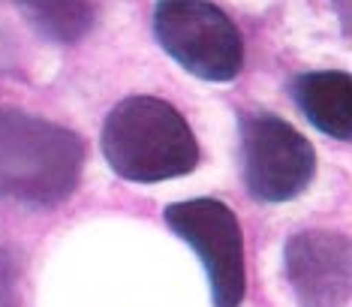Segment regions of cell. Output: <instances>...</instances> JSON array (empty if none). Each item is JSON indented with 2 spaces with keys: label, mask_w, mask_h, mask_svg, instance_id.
<instances>
[{
  "label": "cell",
  "mask_w": 352,
  "mask_h": 307,
  "mask_svg": "<svg viewBox=\"0 0 352 307\" xmlns=\"http://www.w3.org/2000/svg\"><path fill=\"white\" fill-rule=\"evenodd\" d=\"M10 307H12V304H10Z\"/></svg>",
  "instance_id": "obj_9"
},
{
  "label": "cell",
  "mask_w": 352,
  "mask_h": 307,
  "mask_svg": "<svg viewBox=\"0 0 352 307\" xmlns=\"http://www.w3.org/2000/svg\"><path fill=\"white\" fill-rule=\"evenodd\" d=\"M241 172L256 202H289L316 178V151L289 120L256 112L241 118Z\"/></svg>",
  "instance_id": "obj_4"
},
{
  "label": "cell",
  "mask_w": 352,
  "mask_h": 307,
  "mask_svg": "<svg viewBox=\"0 0 352 307\" xmlns=\"http://www.w3.org/2000/svg\"><path fill=\"white\" fill-rule=\"evenodd\" d=\"M102 154L118 175L135 184H160L199 166V142L190 124L157 96H126L109 112Z\"/></svg>",
  "instance_id": "obj_2"
},
{
  "label": "cell",
  "mask_w": 352,
  "mask_h": 307,
  "mask_svg": "<svg viewBox=\"0 0 352 307\" xmlns=\"http://www.w3.org/2000/svg\"><path fill=\"white\" fill-rule=\"evenodd\" d=\"M154 34L163 52L205 82H232L244 67V39L211 0H157Z\"/></svg>",
  "instance_id": "obj_3"
},
{
  "label": "cell",
  "mask_w": 352,
  "mask_h": 307,
  "mask_svg": "<svg viewBox=\"0 0 352 307\" xmlns=\"http://www.w3.org/2000/svg\"><path fill=\"white\" fill-rule=\"evenodd\" d=\"M166 226L196 250L211 284L214 307H241L247 293L244 235L235 211L220 199L172 202L163 211Z\"/></svg>",
  "instance_id": "obj_5"
},
{
  "label": "cell",
  "mask_w": 352,
  "mask_h": 307,
  "mask_svg": "<svg viewBox=\"0 0 352 307\" xmlns=\"http://www.w3.org/2000/svg\"><path fill=\"white\" fill-rule=\"evenodd\" d=\"M292 96L304 118L319 133L338 142L352 139V76L343 70L301 72L292 82Z\"/></svg>",
  "instance_id": "obj_7"
},
{
  "label": "cell",
  "mask_w": 352,
  "mask_h": 307,
  "mask_svg": "<svg viewBox=\"0 0 352 307\" xmlns=\"http://www.w3.org/2000/svg\"><path fill=\"white\" fill-rule=\"evenodd\" d=\"M39 36L58 45L78 43L94 28V6L87 0H15Z\"/></svg>",
  "instance_id": "obj_8"
},
{
  "label": "cell",
  "mask_w": 352,
  "mask_h": 307,
  "mask_svg": "<svg viewBox=\"0 0 352 307\" xmlns=\"http://www.w3.org/2000/svg\"><path fill=\"white\" fill-rule=\"evenodd\" d=\"M286 280L298 307H346L352 262L340 232H298L283 250Z\"/></svg>",
  "instance_id": "obj_6"
},
{
  "label": "cell",
  "mask_w": 352,
  "mask_h": 307,
  "mask_svg": "<svg viewBox=\"0 0 352 307\" xmlns=\"http://www.w3.org/2000/svg\"><path fill=\"white\" fill-rule=\"evenodd\" d=\"M85 169L82 139L21 109H0V199L54 208L69 199Z\"/></svg>",
  "instance_id": "obj_1"
}]
</instances>
